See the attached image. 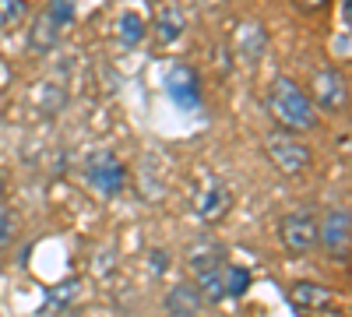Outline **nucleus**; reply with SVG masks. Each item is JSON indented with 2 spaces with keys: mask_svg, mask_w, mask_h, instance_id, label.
Returning a JSON list of instances; mask_svg holds the SVG:
<instances>
[{
  "mask_svg": "<svg viewBox=\"0 0 352 317\" xmlns=\"http://www.w3.org/2000/svg\"><path fill=\"white\" fill-rule=\"evenodd\" d=\"M268 109L275 113V120L289 131H314L317 127V109L310 96L300 89L292 78L278 74L268 89Z\"/></svg>",
  "mask_w": 352,
  "mask_h": 317,
  "instance_id": "nucleus-1",
  "label": "nucleus"
},
{
  "mask_svg": "<svg viewBox=\"0 0 352 317\" xmlns=\"http://www.w3.org/2000/svg\"><path fill=\"white\" fill-rule=\"evenodd\" d=\"M310 102L320 113H345L349 109V78L338 67H317L310 85Z\"/></svg>",
  "mask_w": 352,
  "mask_h": 317,
  "instance_id": "nucleus-2",
  "label": "nucleus"
},
{
  "mask_svg": "<svg viewBox=\"0 0 352 317\" xmlns=\"http://www.w3.org/2000/svg\"><path fill=\"white\" fill-rule=\"evenodd\" d=\"M317 247H324L331 261H349V247H352L349 208H331L317 219Z\"/></svg>",
  "mask_w": 352,
  "mask_h": 317,
  "instance_id": "nucleus-3",
  "label": "nucleus"
},
{
  "mask_svg": "<svg viewBox=\"0 0 352 317\" xmlns=\"http://www.w3.org/2000/svg\"><path fill=\"white\" fill-rule=\"evenodd\" d=\"M264 152H268V159L282 173H303L314 162V152L292 131H272L268 138H264Z\"/></svg>",
  "mask_w": 352,
  "mask_h": 317,
  "instance_id": "nucleus-4",
  "label": "nucleus"
},
{
  "mask_svg": "<svg viewBox=\"0 0 352 317\" xmlns=\"http://www.w3.org/2000/svg\"><path fill=\"white\" fill-rule=\"evenodd\" d=\"M85 180L92 184L96 194L102 197H116L127 187V166L116 159L113 152H96L85 159Z\"/></svg>",
  "mask_w": 352,
  "mask_h": 317,
  "instance_id": "nucleus-5",
  "label": "nucleus"
},
{
  "mask_svg": "<svg viewBox=\"0 0 352 317\" xmlns=\"http://www.w3.org/2000/svg\"><path fill=\"white\" fill-rule=\"evenodd\" d=\"M278 240L292 257H307L317 247V215L310 208H296L289 212L278 226Z\"/></svg>",
  "mask_w": 352,
  "mask_h": 317,
  "instance_id": "nucleus-6",
  "label": "nucleus"
},
{
  "mask_svg": "<svg viewBox=\"0 0 352 317\" xmlns=\"http://www.w3.org/2000/svg\"><path fill=\"white\" fill-rule=\"evenodd\" d=\"M289 300L303 314H328V317H335L338 307H342V296L335 289H328V285H320V282H296L289 289Z\"/></svg>",
  "mask_w": 352,
  "mask_h": 317,
  "instance_id": "nucleus-7",
  "label": "nucleus"
},
{
  "mask_svg": "<svg viewBox=\"0 0 352 317\" xmlns=\"http://www.w3.org/2000/svg\"><path fill=\"white\" fill-rule=\"evenodd\" d=\"M166 92H169V99L176 106L187 109V113L201 109V74L190 64H173L169 74H166Z\"/></svg>",
  "mask_w": 352,
  "mask_h": 317,
  "instance_id": "nucleus-8",
  "label": "nucleus"
},
{
  "mask_svg": "<svg viewBox=\"0 0 352 317\" xmlns=\"http://www.w3.org/2000/svg\"><path fill=\"white\" fill-rule=\"evenodd\" d=\"M232 50H236V56L243 64H257L264 50H268V32H264V25L247 18L236 25V36H232Z\"/></svg>",
  "mask_w": 352,
  "mask_h": 317,
  "instance_id": "nucleus-9",
  "label": "nucleus"
},
{
  "mask_svg": "<svg viewBox=\"0 0 352 317\" xmlns=\"http://www.w3.org/2000/svg\"><path fill=\"white\" fill-rule=\"evenodd\" d=\"M229 208H232V190L226 184H208L201 190V197H197V219L208 222V226L226 219Z\"/></svg>",
  "mask_w": 352,
  "mask_h": 317,
  "instance_id": "nucleus-10",
  "label": "nucleus"
},
{
  "mask_svg": "<svg viewBox=\"0 0 352 317\" xmlns=\"http://www.w3.org/2000/svg\"><path fill=\"white\" fill-rule=\"evenodd\" d=\"M184 28H187V18L180 8H159L152 18V39H155V46H173L184 36Z\"/></svg>",
  "mask_w": 352,
  "mask_h": 317,
  "instance_id": "nucleus-11",
  "label": "nucleus"
},
{
  "mask_svg": "<svg viewBox=\"0 0 352 317\" xmlns=\"http://www.w3.org/2000/svg\"><path fill=\"white\" fill-rule=\"evenodd\" d=\"M201 293H197V285L194 282H180V285H173L169 296H166V310L173 317H194L201 310Z\"/></svg>",
  "mask_w": 352,
  "mask_h": 317,
  "instance_id": "nucleus-12",
  "label": "nucleus"
},
{
  "mask_svg": "<svg viewBox=\"0 0 352 317\" xmlns=\"http://www.w3.org/2000/svg\"><path fill=\"white\" fill-rule=\"evenodd\" d=\"M56 43H60V28H56V21L43 11L36 21H32V28H28V46H32V53H50Z\"/></svg>",
  "mask_w": 352,
  "mask_h": 317,
  "instance_id": "nucleus-13",
  "label": "nucleus"
},
{
  "mask_svg": "<svg viewBox=\"0 0 352 317\" xmlns=\"http://www.w3.org/2000/svg\"><path fill=\"white\" fill-rule=\"evenodd\" d=\"M116 36H120V43L127 50L141 46V39L148 36V21H144L138 11H124L120 18H116Z\"/></svg>",
  "mask_w": 352,
  "mask_h": 317,
  "instance_id": "nucleus-14",
  "label": "nucleus"
},
{
  "mask_svg": "<svg viewBox=\"0 0 352 317\" xmlns=\"http://www.w3.org/2000/svg\"><path fill=\"white\" fill-rule=\"evenodd\" d=\"M81 293V282L78 278H67V282H60L56 289H46V303H43V314L46 317H53V314H64L71 303H74V296Z\"/></svg>",
  "mask_w": 352,
  "mask_h": 317,
  "instance_id": "nucleus-15",
  "label": "nucleus"
},
{
  "mask_svg": "<svg viewBox=\"0 0 352 317\" xmlns=\"http://www.w3.org/2000/svg\"><path fill=\"white\" fill-rule=\"evenodd\" d=\"M250 285V272L247 268H236V265H226L222 272V289H226V300H240Z\"/></svg>",
  "mask_w": 352,
  "mask_h": 317,
  "instance_id": "nucleus-16",
  "label": "nucleus"
},
{
  "mask_svg": "<svg viewBox=\"0 0 352 317\" xmlns=\"http://www.w3.org/2000/svg\"><path fill=\"white\" fill-rule=\"evenodd\" d=\"M25 18H28V0H0V32L25 25Z\"/></svg>",
  "mask_w": 352,
  "mask_h": 317,
  "instance_id": "nucleus-17",
  "label": "nucleus"
},
{
  "mask_svg": "<svg viewBox=\"0 0 352 317\" xmlns=\"http://www.w3.org/2000/svg\"><path fill=\"white\" fill-rule=\"evenodd\" d=\"M46 14L56 21V28H71L74 25V18H78V0H50V8H46Z\"/></svg>",
  "mask_w": 352,
  "mask_h": 317,
  "instance_id": "nucleus-18",
  "label": "nucleus"
},
{
  "mask_svg": "<svg viewBox=\"0 0 352 317\" xmlns=\"http://www.w3.org/2000/svg\"><path fill=\"white\" fill-rule=\"evenodd\" d=\"M11 237H14V215L0 208V250L11 243Z\"/></svg>",
  "mask_w": 352,
  "mask_h": 317,
  "instance_id": "nucleus-19",
  "label": "nucleus"
},
{
  "mask_svg": "<svg viewBox=\"0 0 352 317\" xmlns=\"http://www.w3.org/2000/svg\"><path fill=\"white\" fill-rule=\"evenodd\" d=\"M331 53L342 56V61H349V28H342V36L331 39Z\"/></svg>",
  "mask_w": 352,
  "mask_h": 317,
  "instance_id": "nucleus-20",
  "label": "nucleus"
},
{
  "mask_svg": "<svg viewBox=\"0 0 352 317\" xmlns=\"http://www.w3.org/2000/svg\"><path fill=\"white\" fill-rule=\"evenodd\" d=\"M324 4H328V0H296V8H300V11H320Z\"/></svg>",
  "mask_w": 352,
  "mask_h": 317,
  "instance_id": "nucleus-21",
  "label": "nucleus"
},
{
  "mask_svg": "<svg viewBox=\"0 0 352 317\" xmlns=\"http://www.w3.org/2000/svg\"><path fill=\"white\" fill-rule=\"evenodd\" d=\"M152 268H155V275H162V268H166V254H162V250L152 254Z\"/></svg>",
  "mask_w": 352,
  "mask_h": 317,
  "instance_id": "nucleus-22",
  "label": "nucleus"
},
{
  "mask_svg": "<svg viewBox=\"0 0 352 317\" xmlns=\"http://www.w3.org/2000/svg\"><path fill=\"white\" fill-rule=\"evenodd\" d=\"M352 21V0H342V28H349Z\"/></svg>",
  "mask_w": 352,
  "mask_h": 317,
  "instance_id": "nucleus-23",
  "label": "nucleus"
},
{
  "mask_svg": "<svg viewBox=\"0 0 352 317\" xmlns=\"http://www.w3.org/2000/svg\"><path fill=\"white\" fill-rule=\"evenodd\" d=\"M0 190H4V177H0Z\"/></svg>",
  "mask_w": 352,
  "mask_h": 317,
  "instance_id": "nucleus-24",
  "label": "nucleus"
},
{
  "mask_svg": "<svg viewBox=\"0 0 352 317\" xmlns=\"http://www.w3.org/2000/svg\"><path fill=\"white\" fill-rule=\"evenodd\" d=\"M148 4H159V0H148Z\"/></svg>",
  "mask_w": 352,
  "mask_h": 317,
  "instance_id": "nucleus-25",
  "label": "nucleus"
}]
</instances>
